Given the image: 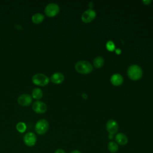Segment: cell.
I'll return each instance as SVG.
<instances>
[{"instance_id": "obj_1", "label": "cell", "mask_w": 153, "mask_h": 153, "mask_svg": "<svg viewBox=\"0 0 153 153\" xmlns=\"http://www.w3.org/2000/svg\"><path fill=\"white\" fill-rule=\"evenodd\" d=\"M127 75L131 79H139L142 76V69L139 66L137 65H131L128 68Z\"/></svg>"}, {"instance_id": "obj_2", "label": "cell", "mask_w": 153, "mask_h": 153, "mask_svg": "<svg viewBox=\"0 0 153 153\" xmlns=\"http://www.w3.org/2000/svg\"><path fill=\"white\" fill-rule=\"evenodd\" d=\"M77 72L81 74H88L93 70V66L90 63L87 61L82 60L78 62L75 66Z\"/></svg>"}, {"instance_id": "obj_3", "label": "cell", "mask_w": 153, "mask_h": 153, "mask_svg": "<svg viewBox=\"0 0 153 153\" xmlns=\"http://www.w3.org/2000/svg\"><path fill=\"white\" fill-rule=\"evenodd\" d=\"M49 123L45 119H41L38 120L35 126V130L36 133L39 135L45 134L48 130Z\"/></svg>"}, {"instance_id": "obj_4", "label": "cell", "mask_w": 153, "mask_h": 153, "mask_svg": "<svg viewBox=\"0 0 153 153\" xmlns=\"http://www.w3.org/2000/svg\"><path fill=\"white\" fill-rule=\"evenodd\" d=\"M32 80L35 84L39 86H45L49 82L48 77L42 73H38L33 75Z\"/></svg>"}, {"instance_id": "obj_5", "label": "cell", "mask_w": 153, "mask_h": 153, "mask_svg": "<svg viewBox=\"0 0 153 153\" xmlns=\"http://www.w3.org/2000/svg\"><path fill=\"white\" fill-rule=\"evenodd\" d=\"M60 11V7L58 4L56 3L48 4L44 9L45 14L48 17H54L57 15Z\"/></svg>"}, {"instance_id": "obj_6", "label": "cell", "mask_w": 153, "mask_h": 153, "mask_svg": "<svg viewBox=\"0 0 153 153\" xmlns=\"http://www.w3.org/2000/svg\"><path fill=\"white\" fill-rule=\"evenodd\" d=\"M23 139L24 143L26 146L29 147H32L36 144L37 137L36 134L34 133L29 131L24 135Z\"/></svg>"}, {"instance_id": "obj_7", "label": "cell", "mask_w": 153, "mask_h": 153, "mask_svg": "<svg viewBox=\"0 0 153 153\" xmlns=\"http://www.w3.org/2000/svg\"><path fill=\"white\" fill-rule=\"evenodd\" d=\"M32 108V109L37 114H43L47 109V105L44 102L39 100L34 102Z\"/></svg>"}, {"instance_id": "obj_8", "label": "cell", "mask_w": 153, "mask_h": 153, "mask_svg": "<svg viewBox=\"0 0 153 153\" xmlns=\"http://www.w3.org/2000/svg\"><path fill=\"white\" fill-rule=\"evenodd\" d=\"M32 102V97L27 93L20 94L17 98V102L21 106H29Z\"/></svg>"}, {"instance_id": "obj_9", "label": "cell", "mask_w": 153, "mask_h": 153, "mask_svg": "<svg viewBox=\"0 0 153 153\" xmlns=\"http://www.w3.org/2000/svg\"><path fill=\"white\" fill-rule=\"evenodd\" d=\"M96 12L94 10L90 8L85 11L81 16L82 20L85 23H88L92 21L96 17Z\"/></svg>"}, {"instance_id": "obj_10", "label": "cell", "mask_w": 153, "mask_h": 153, "mask_svg": "<svg viewBox=\"0 0 153 153\" xmlns=\"http://www.w3.org/2000/svg\"><path fill=\"white\" fill-rule=\"evenodd\" d=\"M106 128L108 132L113 135L117 132L118 129V124L115 120L111 119L107 121Z\"/></svg>"}, {"instance_id": "obj_11", "label": "cell", "mask_w": 153, "mask_h": 153, "mask_svg": "<svg viewBox=\"0 0 153 153\" xmlns=\"http://www.w3.org/2000/svg\"><path fill=\"white\" fill-rule=\"evenodd\" d=\"M115 142L121 146H124L128 143V137L127 136L123 133H118L115 135Z\"/></svg>"}, {"instance_id": "obj_12", "label": "cell", "mask_w": 153, "mask_h": 153, "mask_svg": "<svg viewBox=\"0 0 153 153\" xmlns=\"http://www.w3.org/2000/svg\"><path fill=\"white\" fill-rule=\"evenodd\" d=\"M64 75L63 74L59 72H57L54 73L50 78V80L52 82L54 83V84H60L61 82H62L64 80Z\"/></svg>"}, {"instance_id": "obj_13", "label": "cell", "mask_w": 153, "mask_h": 153, "mask_svg": "<svg viewBox=\"0 0 153 153\" xmlns=\"http://www.w3.org/2000/svg\"><path fill=\"white\" fill-rule=\"evenodd\" d=\"M111 81L114 85H120L123 82V78L120 74H115L111 76Z\"/></svg>"}, {"instance_id": "obj_14", "label": "cell", "mask_w": 153, "mask_h": 153, "mask_svg": "<svg viewBox=\"0 0 153 153\" xmlns=\"http://www.w3.org/2000/svg\"><path fill=\"white\" fill-rule=\"evenodd\" d=\"M44 19V16L40 13H35L32 16V21L33 23L35 24H39L41 23Z\"/></svg>"}, {"instance_id": "obj_15", "label": "cell", "mask_w": 153, "mask_h": 153, "mask_svg": "<svg viewBox=\"0 0 153 153\" xmlns=\"http://www.w3.org/2000/svg\"><path fill=\"white\" fill-rule=\"evenodd\" d=\"M107 148L108 151L111 153H115L118 152L119 149V146L114 141H110L108 142Z\"/></svg>"}, {"instance_id": "obj_16", "label": "cell", "mask_w": 153, "mask_h": 153, "mask_svg": "<svg viewBox=\"0 0 153 153\" xmlns=\"http://www.w3.org/2000/svg\"><path fill=\"white\" fill-rule=\"evenodd\" d=\"M43 96V92L42 90L38 87L33 88L32 91V97L35 99L39 100L42 98Z\"/></svg>"}, {"instance_id": "obj_17", "label": "cell", "mask_w": 153, "mask_h": 153, "mask_svg": "<svg viewBox=\"0 0 153 153\" xmlns=\"http://www.w3.org/2000/svg\"><path fill=\"white\" fill-rule=\"evenodd\" d=\"M93 64L94 67L99 68L102 67L104 64V59L101 56H97L96 57L93 61Z\"/></svg>"}, {"instance_id": "obj_18", "label": "cell", "mask_w": 153, "mask_h": 153, "mask_svg": "<svg viewBox=\"0 0 153 153\" xmlns=\"http://www.w3.org/2000/svg\"><path fill=\"white\" fill-rule=\"evenodd\" d=\"M16 127L17 130L19 133H24L26 131V124L25 123H23V122H22V121L17 123V124H16Z\"/></svg>"}, {"instance_id": "obj_19", "label": "cell", "mask_w": 153, "mask_h": 153, "mask_svg": "<svg viewBox=\"0 0 153 153\" xmlns=\"http://www.w3.org/2000/svg\"><path fill=\"white\" fill-rule=\"evenodd\" d=\"M106 45L107 49H108L109 51H113V50H115V44H114V42L112 41H108Z\"/></svg>"}, {"instance_id": "obj_20", "label": "cell", "mask_w": 153, "mask_h": 153, "mask_svg": "<svg viewBox=\"0 0 153 153\" xmlns=\"http://www.w3.org/2000/svg\"><path fill=\"white\" fill-rule=\"evenodd\" d=\"M54 153H66L65 151L63 149H62V148H58L57 149Z\"/></svg>"}, {"instance_id": "obj_21", "label": "cell", "mask_w": 153, "mask_h": 153, "mask_svg": "<svg viewBox=\"0 0 153 153\" xmlns=\"http://www.w3.org/2000/svg\"><path fill=\"white\" fill-rule=\"evenodd\" d=\"M151 2V1L150 0H146V1L143 0V2L144 4H145L146 5H147V4H149Z\"/></svg>"}, {"instance_id": "obj_22", "label": "cell", "mask_w": 153, "mask_h": 153, "mask_svg": "<svg viewBox=\"0 0 153 153\" xmlns=\"http://www.w3.org/2000/svg\"><path fill=\"white\" fill-rule=\"evenodd\" d=\"M71 153H81V152L77 150V149H74Z\"/></svg>"}, {"instance_id": "obj_23", "label": "cell", "mask_w": 153, "mask_h": 153, "mask_svg": "<svg viewBox=\"0 0 153 153\" xmlns=\"http://www.w3.org/2000/svg\"><path fill=\"white\" fill-rule=\"evenodd\" d=\"M121 52V51L120 49H118H118L116 50V53H117V54H120Z\"/></svg>"}, {"instance_id": "obj_24", "label": "cell", "mask_w": 153, "mask_h": 153, "mask_svg": "<svg viewBox=\"0 0 153 153\" xmlns=\"http://www.w3.org/2000/svg\"><path fill=\"white\" fill-rule=\"evenodd\" d=\"M112 138H113V135L111 134H109V139H112Z\"/></svg>"}]
</instances>
